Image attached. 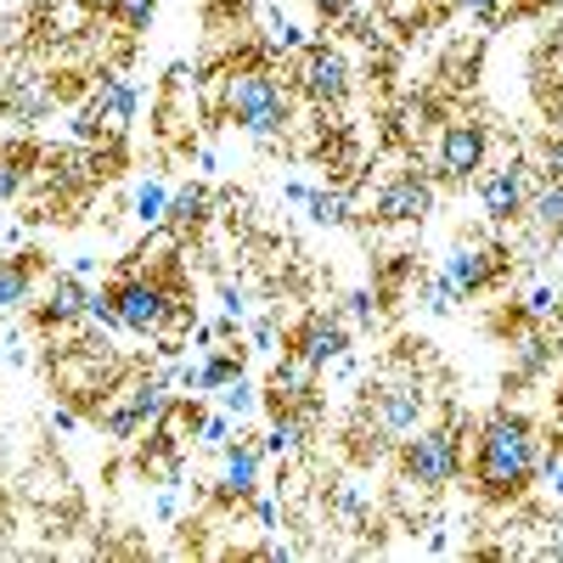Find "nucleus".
<instances>
[{
  "label": "nucleus",
  "instance_id": "b1692460",
  "mask_svg": "<svg viewBox=\"0 0 563 563\" xmlns=\"http://www.w3.org/2000/svg\"><path fill=\"white\" fill-rule=\"evenodd\" d=\"M305 209H310V225H350V198L344 192H316L310 186Z\"/></svg>",
  "mask_w": 563,
  "mask_h": 563
},
{
  "label": "nucleus",
  "instance_id": "393cba45",
  "mask_svg": "<svg viewBox=\"0 0 563 563\" xmlns=\"http://www.w3.org/2000/svg\"><path fill=\"white\" fill-rule=\"evenodd\" d=\"M220 411H225L231 422H243V417H254V411H260V389H254L249 378H231V384L220 389Z\"/></svg>",
  "mask_w": 563,
  "mask_h": 563
},
{
  "label": "nucleus",
  "instance_id": "dca6fc26",
  "mask_svg": "<svg viewBox=\"0 0 563 563\" xmlns=\"http://www.w3.org/2000/svg\"><path fill=\"white\" fill-rule=\"evenodd\" d=\"M525 220L536 225L541 243H563V180H541V192H530Z\"/></svg>",
  "mask_w": 563,
  "mask_h": 563
},
{
  "label": "nucleus",
  "instance_id": "5701e85b",
  "mask_svg": "<svg viewBox=\"0 0 563 563\" xmlns=\"http://www.w3.org/2000/svg\"><path fill=\"white\" fill-rule=\"evenodd\" d=\"M552 355H558V350H552V339H547V327H536V333L519 344V378H525V384L541 378V372L552 366Z\"/></svg>",
  "mask_w": 563,
  "mask_h": 563
},
{
  "label": "nucleus",
  "instance_id": "4c0bfd02",
  "mask_svg": "<svg viewBox=\"0 0 563 563\" xmlns=\"http://www.w3.org/2000/svg\"><path fill=\"white\" fill-rule=\"evenodd\" d=\"M282 198H288V203H305L310 186H305V180H288V186H282Z\"/></svg>",
  "mask_w": 563,
  "mask_h": 563
},
{
  "label": "nucleus",
  "instance_id": "7ed1b4c3",
  "mask_svg": "<svg viewBox=\"0 0 563 563\" xmlns=\"http://www.w3.org/2000/svg\"><path fill=\"white\" fill-rule=\"evenodd\" d=\"M102 294L113 299L124 333H135V339H158L169 321L186 316V294L175 288V282H158L147 271H124L119 282H108Z\"/></svg>",
  "mask_w": 563,
  "mask_h": 563
},
{
  "label": "nucleus",
  "instance_id": "39448f33",
  "mask_svg": "<svg viewBox=\"0 0 563 563\" xmlns=\"http://www.w3.org/2000/svg\"><path fill=\"white\" fill-rule=\"evenodd\" d=\"M422 417H429V395H422L417 384L378 389L372 406H366V445H361V456H384L389 440H406L411 429H422Z\"/></svg>",
  "mask_w": 563,
  "mask_h": 563
},
{
  "label": "nucleus",
  "instance_id": "7c9ffc66",
  "mask_svg": "<svg viewBox=\"0 0 563 563\" xmlns=\"http://www.w3.org/2000/svg\"><path fill=\"white\" fill-rule=\"evenodd\" d=\"M220 305H225L231 321H243L249 316V288H243V282H220Z\"/></svg>",
  "mask_w": 563,
  "mask_h": 563
},
{
  "label": "nucleus",
  "instance_id": "79ce46f5",
  "mask_svg": "<svg viewBox=\"0 0 563 563\" xmlns=\"http://www.w3.org/2000/svg\"><path fill=\"white\" fill-rule=\"evenodd\" d=\"M558 406H563V389H558Z\"/></svg>",
  "mask_w": 563,
  "mask_h": 563
},
{
  "label": "nucleus",
  "instance_id": "9b49d317",
  "mask_svg": "<svg viewBox=\"0 0 563 563\" xmlns=\"http://www.w3.org/2000/svg\"><path fill=\"white\" fill-rule=\"evenodd\" d=\"M288 350H294L310 372H321V366H333L339 355H350V327H344L339 316H327V310H310V316L294 327Z\"/></svg>",
  "mask_w": 563,
  "mask_h": 563
},
{
  "label": "nucleus",
  "instance_id": "f3484780",
  "mask_svg": "<svg viewBox=\"0 0 563 563\" xmlns=\"http://www.w3.org/2000/svg\"><path fill=\"white\" fill-rule=\"evenodd\" d=\"M305 440H310V417H305L299 406H288V411H276L271 434H265L260 445H265V456H299Z\"/></svg>",
  "mask_w": 563,
  "mask_h": 563
},
{
  "label": "nucleus",
  "instance_id": "1a4fd4ad",
  "mask_svg": "<svg viewBox=\"0 0 563 563\" xmlns=\"http://www.w3.org/2000/svg\"><path fill=\"white\" fill-rule=\"evenodd\" d=\"M485 153H490V130L479 124V119H451L445 130H440V175L445 180H474L479 169H485Z\"/></svg>",
  "mask_w": 563,
  "mask_h": 563
},
{
  "label": "nucleus",
  "instance_id": "4be33fe9",
  "mask_svg": "<svg viewBox=\"0 0 563 563\" xmlns=\"http://www.w3.org/2000/svg\"><path fill=\"white\" fill-rule=\"evenodd\" d=\"M209 214V192L203 186H180V192H169V225L186 231V225H203Z\"/></svg>",
  "mask_w": 563,
  "mask_h": 563
},
{
  "label": "nucleus",
  "instance_id": "2eb2a0df",
  "mask_svg": "<svg viewBox=\"0 0 563 563\" xmlns=\"http://www.w3.org/2000/svg\"><path fill=\"white\" fill-rule=\"evenodd\" d=\"M34 276H40V254H18V260L0 254V321L18 316V310H29Z\"/></svg>",
  "mask_w": 563,
  "mask_h": 563
},
{
  "label": "nucleus",
  "instance_id": "f257e3e1",
  "mask_svg": "<svg viewBox=\"0 0 563 563\" xmlns=\"http://www.w3.org/2000/svg\"><path fill=\"white\" fill-rule=\"evenodd\" d=\"M541 434L525 411H490L474 434V490L490 507L525 501L541 479Z\"/></svg>",
  "mask_w": 563,
  "mask_h": 563
},
{
  "label": "nucleus",
  "instance_id": "bb28decb",
  "mask_svg": "<svg viewBox=\"0 0 563 563\" xmlns=\"http://www.w3.org/2000/svg\"><path fill=\"white\" fill-rule=\"evenodd\" d=\"M344 316L355 327H372V321H378V294H372V288H350L344 294Z\"/></svg>",
  "mask_w": 563,
  "mask_h": 563
},
{
  "label": "nucleus",
  "instance_id": "f03ea898",
  "mask_svg": "<svg viewBox=\"0 0 563 563\" xmlns=\"http://www.w3.org/2000/svg\"><path fill=\"white\" fill-rule=\"evenodd\" d=\"M220 108L249 141H276L294 124V97L271 68H231L220 85Z\"/></svg>",
  "mask_w": 563,
  "mask_h": 563
},
{
  "label": "nucleus",
  "instance_id": "c9c22d12",
  "mask_svg": "<svg viewBox=\"0 0 563 563\" xmlns=\"http://www.w3.org/2000/svg\"><path fill=\"white\" fill-rule=\"evenodd\" d=\"M456 12H467V18H479V23H490V18L501 12V0H456Z\"/></svg>",
  "mask_w": 563,
  "mask_h": 563
},
{
  "label": "nucleus",
  "instance_id": "9d476101",
  "mask_svg": "<svg viewBox=\"0 0 563 563\" xmlns=\"http://www.w3.org/2000/svg\"><path fill=\"white\" fill-rule=\"evenodd\" d=\"M479 209H485V220H496V225H512V220H525V209H530V164H501V169H485L479 175Z\"/></svg>",
  "mask_w": 563,
  "mask_h": 563
},
{
  "label": "nucleus",
  "instance_id": "6e6552de",
  "mask_svg": "<svg viewBox=\"0 0 563 563\" xmlns=\"http://www.w3.org/2000/svg\"><path fill=\"white\" fill-rule=\"evenodd\" d=\"M434 209V180L422 169H400L378 186V203H372V214H378V225H422Z\"/></svg>",
  "mask_w": 563,
  "mask_h": 563
},
{
  "label": "nucleus",
  "instance_id": "72a5a7b5",
  "mask_svg": "<svg viewBox=\"0 0 563 563\" xmlns=\"http://www.w3.org/2000/svg\"><path fill=\"white\" fill-rule=\"evenodd\" d=\"M249 507H254L260 530H276V525H282V512H276V501H271V496H260V490H254V496H249Z\"/></svg>",
  "mask_w": 563,
  "mask_h": 563
},
{
  "label": "nucleus",
  "instance_id": "a211bd4d",
  "mask_svg": "<svg viewBox=\"0 0 563 563\" xmlns=\"http://www.w3.org/2000/svg\"><path fill=\"white\" fill-rule=\"evenodd\" d=\"M563 316V294L552 288V282H536V288L519 299V310H512V321H525V327H552Z\"/></svg>",
  "mask_w": 563,
  "mask_h": 563
},
{
  "label": "nucleus",
  "instance_id": "a878e982",
  "mask_svg": "<svg viewBox=\"0 0 563 563\" xmlns=\"http://www.w3.org/2000/svg\"><path fill=\"white\" fill-rule=\"evenodd\" d=\"M231 440V417L225 411H209L203 422H198V434H192V445H203V451H220Z\"/></svg>",
  "mask_w": 563,
  "mask_h": 563
},
{
  "label": "nucleus",
  "instance_id": "cd10ccee",
  "mask_svg": "<svg viewBox=\"0 0 563 563\" xmlns=\"http://www.w3.org/2000/svg\"><path fill=\"white\" fill-rule=\"evenodd\" d=\"M153 12H158V0H119V7H113V18H119L130 34L147 29V23H153Z\"/></svg>",
  "mask_w": 563,
  "mask_h": 563
},
{
  "label": "nucleus",
  "instance_id": "c85d7f7f",
  "mask_svg": "<svg viewBox=\"0 0 563 563\" xmlns=\"http://www.w3.org/2000/svg\"><path fill=\"white\" fill-rule=\"evenodd\" d=\"M456 305H462V294L451 288V282H445V276H429V310H434V316H451Z\"/></svg>",
  "mask_w": 563,
  "mask_h": 563
},
{
  "label": "nucleus",
  "instance_id": "f8f14e48",
  "mask_svg": "<svg viewBox=\"0 0 563 563\" xmlns=\"http://www.w3.org/2000/svg\"><path fill=\"white\" fill-rule=\"evenodd\" d=\"M501 271H507V254H501V249H456V254L440 265V276L451 282L462 299L490 294L496 282H501Z\"/></svg>",
  "mask_w": 563,
  "mask_h": 563
},
{
  "label": "nucleus",
  "instance_id": "473e14b6",
  "mask_svg": "<svg viewBox=\"0 0 563 563\" xmlns=\"http://www.w3.org/2000/svg\"><path fill=\"white\" fill-rule=\"evenodd\" d=\"M52 429H57V434H74V429H79V406H74V400H57V406H52Z\"/></svg>",
  "mask_w": 563,
  "mask_h": 563
},
{
  "label": "nucleus",
  "instance_id": "ea45409f",
  "mask_svg": "<svg viewBox=\"0 0 563 563\" xmlns=\"http://www.w3.org/2000/svg\"><path fill=\"white\" fill-rule=\"evenodd\" d=\"M85 7H90V12H113V7H119V0H85Z\"/></svg>",
  "mask_w": 563,
  "mask_h": 563
},
{
  "label": "nucleus",
  "instance_id": "c756f323",
  "mask_svg": "<svg viewBox=\"0 0 563 563\" xmlns=\"http://www.w3.org/2000/svg\"><path fill=\"white\" fill-rule=\"evenodd\" d=\"M541 180H563V135L541 141Z\"/></svg>",
  "mask_w": 563,
  "mask_h": 563
},
{
  "label": "nucleus",
  "instance_id": "4468645a",
  "mask_svg": "<svg viewBox=\"0 0 563 563\" xmlns=\"http://www.w3.org/2000/svg\"><path fill=\"white\" fill-rule=\"evenodd\" d=\"M90 310V288H85V276L79 271H57L52 276V288H45V305L34 310L40 327H68Z\"/></svg>",
  "mask_w": 563,
  "mask_h": 563
},
{
  "label": "nucleus",
  "instance_id": "0eeeda50",
  "mask_svg": "<svg viewBox=\"0 0 563 563\" xmlns=\"http://www.w3.org/2000/svg\"><path fill=\"white\" fill-rule=\"evenodd\" d=\"M135 108H141L135 85H130L124 74H102L97 90H90V102H85V113L74 119V135H79V141H102L108 130H124V124L135 119Z\"/></svg>",
  "mask_w": 563,
  "mask_h": 563
},
{
  "label": "nucleus",
  "instance_id": "423d86ee",
  "mask_svg": "<svg viewBox=\"0 0 563 563\" xmlns=\"http://www.w3.org/2000/svg\"><path fill=\"white\" fill-rule=\"evenodd\" d=\"M299 90H305L316 108H344L350 90H355L350 57L339 52V45H327V40H310L305 57H299Z\"/></svg>",
  "mask_w": 563,
  "mask_h": 563
},
{
  "label": "nucleus",
  "instance_id": "aec40b11",
  "mask_svg": "<svg viewBox=\"0 0 563 563\" xmlns=\"http://www.w3.org/2000/svg\"><path fill=\"white\" fill-rule=\"evenodd\" d=\"M29 164H34L29 147H0V203H12L29 186Z\"/></svg>",
  "mask_w": 563,
  "mask_h": 563
},
{
  "label": "nucleus",
  "instance_id": "2f4dec72",
  "mask_svg": "<svg viewBox=\"0 0 563 563\" xmlns=\"http://www.w3.org/2000/svg\"><path fill=\"white\" fill-rule=\"evenodd\" d=\"M305 7H316L327 23H339V18H350V12H361V0H305Z\"/></svg>",
  "mask_w": 563,
  "mask_h": 563
},
{
  "label": "nucleus",
  "instance_id": "6ab92c4d",
  "mask_svg": "<svg viewBox=\"0 0 563 563\" xmlns=\"http://www.w3.org/2000/svg\"><path fill=\"white\" fill-rule=\"evenodd\" d=\"M130 214L147 225V231H164V225H169V186H164V180H141Z\"/></svg>",
  "mask_w": 563,
  "mask_h": 563
},
{
  "label": "nucleus",
  "instance_id": "58836bf2",
  "mask_svg": "<svg viewBox=\"0 0 563 563\" xmlns=\"http://www.w3.org/2000/svg\"><path fill=\"white\" fill-rule=\"evenodd\" d=\"M547 558H558V563H563V525H558V536L547 541Z\"/></svg>",
  "mask_w": 563,
  "mask_h": 563
},
{
  "label": "nucleus",
  "instance_id": "ddd939ff",
  "mask_svg": "<svg viewBox=\"0 0 563 563\" xmlns=\"http://www.w3.org/2000/svg\"><path fill=\"white\" fill-rule=\"evenodd\" d=\"M260 467H265V445L254 440H225L220 445V496L225 501H249L260 490Z\"/></svg>",
  "mask_w": 563,
  "mask_h": 563
},
{
  "label": "nucleus",
  "instance_id": "a19ab883",
  "mask_svg": "<svg viewBox=\"0 0 563 563\" xmlns=\"http://www.w3.org/2000/svg\"><path fill=\"white\" fill-rule=\"evenodd\" d=\"M0 254H7V238H0Z\"/></svg>",
  "mask_w": 563,
  "mask_h": 563
},
{
  "label": "nucleus",
  "instance_id": "e433bc0d",
  "mask_svg": "<svg viewBox=\"0 0 563 563\" xmlns=\"http://www.w3.org/2000/svg\"><path fill=\"white\" fill-rule=\"evenodd\" d=\"M271 344H276V321L260 316V321H254V350H271Z\"/></svg>",
  "mask_w": 563,
  "mask_h": 563
},
{
  "label": "nucleus",
  "instance_id": "412c9836",
  "mask_svg": "<svg viewBox=\"0 0 563 563\" xmlns=\"http://www.w3.org/2000/svg\"><path fill=\"white\" fill-rule=\"evenodd\" d=\"M265 45H271V52H305L310 40H305V29L282 7H265Z\"/></svg>",
  "mask_w": 563,
  "mask_h": 563
},
{
  "label": "nucleus",
  "instance_id": "f704fd0d",
  "mask_svg": "<svg viewBox=\"0 0 563 563\" xmlns=\"http://www.w3.org/2000/svg\"><path fill=\"white\" fill-rule=\"evenodd\" d=\"M541 474H547V490H552V496H563V451L541 456Z\"/></svg>",
  "mask_w": 563,
  "mask_h": 563
},
{
  "label": "nucleus",
  "instance_id": "20e7f679",
  "mask_svg": "<svg viewBox=\"0 0 563 563\" xmlns=\"http://www.w3.org/2000/svg\"><path fill=\"white\" fill-rule=\"evenodd\" d=\"M395 467H400V485H406V490L440 496V490L456 485V474H462V440H456V429H411V434L400 440Z\"/></svg>",
  "mask_w": 563,
  "mask_h": 563
}]
</instances>
